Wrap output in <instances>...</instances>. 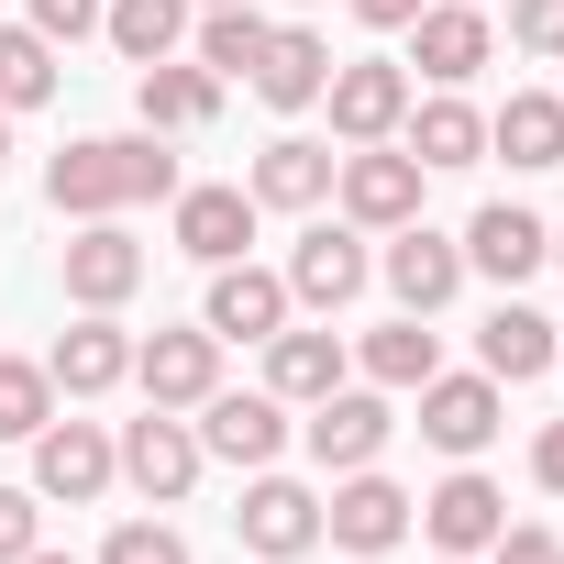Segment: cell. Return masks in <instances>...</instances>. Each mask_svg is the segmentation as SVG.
<instances>
[{"instance_id": "2", "label": "cell", "mask_w": 564, "mask_h": 564, "mask_svg": "<svg viewBox=\"0 0 564 564\" xmlns=\"http://www.w3.org/2000/svg\"><path fill=\"white\" fill-rule=\"evenodd\" d=\"M276 276H289V311H355L366 300V276H377V254H366V232L355 221H311L300 243H289V265H276Z\"/></svg>"}, {"instance_id": "21", "label": "cell", "mask_w": 564, "mask_h": 564, "mask_svg": "<svg viewBox=\"0 0 564 564\" xmlns=\"http://www.w3.org/2000/svg\"><path fill=\"white\" fill-rule=\"evenodd\" d=\"M410 509H421L432 553H487V542H498V520H509V498H498L476 465H465V476H443V487H432V498H410Z\"/></svg>"}, {"instance_id": "24", "label": "cell", "mask_w": 564, "mask_h": 564, "mask_svg": "<svg viewBox=\"0 0 564 564\" xmlns=\"http://www.w3.org/2000/svg\"><path fill=\"white\" fill-rule=\"evenodd\" d=\"M476 366L498 377V388H531V377H553V322L509 289L498 311H487V333H476Z\"/></svg>"}, {"instance_id": "25", "label": "cell", "mask_w": 564, "mask_h": 564, "mask_svg": "<svg viewBox=\"0 0 564 564\" xmlns=\"http://www.w3.org/2000/svg\"><path fill=\"white\" fill-rule=\"evenodd\" d=\"M487 155H509L520 177L564 166V100H553V89H509V100L487 111Z\"/></svg>"}, {"instance_id": "40", "label": "cell", "mask_w": 564, "mask_h": 564, "mask_svg": "<svg viewBox=\"0 0 564 564\" xmlns=\"http://www.w3.org/2000/svg\"><path fill=\"white\" fill-rule=\"evenodd\" d=\"M0 177H12V111H0Z\"/></svg>"}, {"instance_id": "5", "label": "cell", "mask_w": 564, "mask_h": 564, "mask_svg": "<svg viewBox=\"0 0 564 564\" xmlns=\"http://www.w3.org/2000/svg\"><path fill=\"white\" fill-rule=\"evenodd\" d=\"M199 454H221V465H276V454H289V399H276V388H210L199 399Z\"/></svg>"}, {"instance_id": "22", "label": "cell", "mask_w": 564, "mask_h": 564, "mask_svg": "<svg viewBox=\"0 0 564 564\" xmlns=\"http://www.w3.org/2000/svg\"><path fill=\"white\" fill-rule=\"evenodd\" d=\"M333 166H344L333 144L276 133V144L254 155V177H243V188H254V210H322V199H333Z\"/></svg>"}, {"instance_id": "28", "label": "cell", "mask_w": 564, "mask_h": 564, "mask_svg": "<svg viewBox=\"0 0 564 564\" xmlns=\"http://www.w3.org/2000/svg\"><path fill=\"white\" fill-rule=\"evenodd\" d=\"M355 366H366V388H421V377H443V333L421 311H399V322H377L355 344Z\"/></svg>"}, {"instance_id": "34", "label": "cell", "mask_w": 564, "mask_h": 564, "mask_svg": "<svg viewBox=\"0 0 564 564\" xmlns=\"http://www.w3.org/2000/svg\"><path fill=\"white\" fill-rule=\"evenodd\" d=\"M34 542H45V498L34 487H0V564H23Z\"/></svg>"}, {"instance_id": "1", "label": "cell", "mask_w": 564, "mask_h": 564, "mask_svg": "<svg viewBox=\"0 0 564 564\" xmlns=\"http://www.w3.org/2000/svg\"><path fill=\"white\" fill-rule=\"evenodd\" d=\"M188 177H177V155H166V133H89V144H67L56 166H45V199H56V221H122V210H144V199H177Z\"/></svg>"}, {"instance_id": "41", "label": "cell", "mask_w": 564, "mask_h": 564, "mask_svg": "<svg viewBox=\"0 0 564 564\" xmlns=\"http://www.w3.org/2000/svg\"><path fill=\"white\" fill-rule=\"evenodd\" d=\"M23 564H78V553H45V542H34V553H23Z\"/></svg>"}, {"instance_id": "18", "label": "cell", "mask_w": 564, "mask_h": 564, "mask_svg": "<svg viewBox=\"0 0 564 564\" xmlns=\"http://www.w3.org/2000/svg\"><path fill=\"white\" fill-rule=\"evenodd\" d=\"M45 377H56V399H111V388L133 377V333H122L111 311H78V322L56 333Z\"/></svg>"}, {"instance_id": "42", "label": "cell", "mask_w": 564, "mask_h": 564, "mask_svg": "<svg viewBox=\"0 0 564 564\" xmlns=\"http://www.w3.org/2000/svg\"><path fill=\"white\" fill-rule=\"evenodd\" d=\"M553 377H564V322H553Z\"/></svg>"}, {"instance_id": "10", "label": "cell", "mask_w": 564, "mask_h": 564, "mask_svg": "<svg viewBox=\"0 0 564 564\" xmlns=\"http://www.w3.org/2000/svg\"><path fill=\"white\" fill-rule=\"evenodd\" d=\"M322 542H344V553H388V542H410V487L377 476V465L333 476V498H322Z\"/></svg>"}, {"instance_id": "44", "label": "cell", "mask_w": 564, "mask_h": 564, "mask_svg": "<svg viewBox=\"0 0 564 564\" xmlns=\"http://www.w3.org/2000/svg\"><path fill=\"white\" fill-rule=\"evenodd\" d=\"M553 265H564V232H553Z\"/></svg>"}, {"instance_id": "43", "label": "cell", "mask_w": 564, "mask_h": 564, "mask_svg": "<svg viewBox=\"0 0 564 564\" xmlns=\"http://www.w3.org/2000/svg\"><path fill=\"white\" fill-rule=\"evenodd\" d=\"M443 564H476V553H443Z\"/></svg>"}, {"instance_id": "23", "label": "cell", "mask_w": 564, "mask_h": 564, "mask_svg": "<svg viewBox=\"0 0 564 564\" xmlns=\"http://www.w3.org/2000/svg\"><path fill=\"white\" fill-rule=\"evenodd\" d=\"M344 366H355V355H344V333H333V322H322V333H300V322H289V333H265V388L289 399V410L333 399V388H344Z\"/></svg>"}, {"instance_id": "37", "label": "cell", "mask_w": 564, "mask_h": 564, "mask_svg": "<svg viewBox=\"0 0 564 564\" xmlns=\"http://www.w3.org/2000/svg\"><path fill=\"white\" fill-rule=\"evenodd\" d=\"M23 23L45 45H78V34H100V0H23Z\"/></svg>"}, {"instance_id": "45", "label": "cell", "mask_w": 564, "mask_h": 564, "mask_svg": "<svg viewBox=\"0 0 564 564\" xmlns=\"http://www.w3.org/2000/svg\"><path fill=\"white\" fill-rule=\"evenodd\" d=\"M476 12H487V0H476Z\"/></svg>"}, {"instance_id": "9", "label": "cell", "mask_w": 564, "mask_h": 564, "mask_svg": "<svg viewBox=\"0 0 564 564\" xmlns=\"http://www.w3.org/2000/svg\"><path fill=\"white\" fill-rule=\"evenodd\" d=\"M111 454H122V476H133L155 509H177V498L199 487V465H210V454H199V432H188V410H144V421H122V443H111Z\"/></svg>"}, {"instance_id": "3", "label": "cell", "mask_w": 564, "mask_h": 564, "mask_svg": "<svg viewBox=\"0 0 564 564\" xmlns=\"http://www.w3.org/2000/svg\"><path fill=\"white\" fill-rule=\"evenodd\" d=\"M333 199H344L355 232H399V221H421V155L410 144H355L333 166Z\"/></svg>"}, {"instance_id": "7", "label": "cell", "mask_w": 564, "mask_h": 564, "mask_svg": "<svg viewBox=\"0 0 564 564\" xmlns=\"http://www.w3.org/2000/svg\"><path fill=\"white\" fill-rule=\"evenodd\" d=\"M388 432H399L388 388H333V399H311V421H300V443H311V465H322V476L377 465V454H388Z\"/></svg>"}, {"instance_id": "20", "label": "cell", "mask_w": 564, "mask_h": 564, "mask_svg": "<svg viewBox=\"0 0 564 564\" xmlns=\"http://www.w3.org/2000/svg\"><path fill=\"white\" fill-rule=\"evenodd\" d=\"M133 111H144V133H199V122H221V78L199 56H155V67H133Z\"/></svg>"}, {"instance_id": "36", "label": "cell", "mask_w": 564, "mask_h": 564, "mask_svg": "<svg viewBox=\"0 0 564 564\" xmlns=\"http://www.w3.org/2000/svg\"><path fill=\"white\" fill-rule=\"evenodd\" d=\"M487 564H564V542H553V520H498Z\"/></svg>"}, {"instance_id": "26", "label": "cell", "mask_w": 564, "mask_h": 564, "mask_svg": "<svg viewBox=\"0 0 564 564\" xmlns=\"http://www.w3.org/2000/svg\"><path fill=\"white\" fill-rule=\"evenodd\" d=\"M399 144L421 155V177H443V166H476V155H487V111H465L454 89H432V100H410Z\"/></svg>"}, {"instance_id": "16", "label": "cell", "mask_w": 564, "mask_h": 564, "mask_svg": "<svg viewBox=\"0 0 564 564\" xmlns=\"http://www.w3.org/2000/svg\"><path fill=\"white\" fill-rule=\"evenodd\" d=\"M111 476H122V454H111V432H100V421H45V432H34V498L89 509Z\"/></svg>"}, {"instance_id": "27", "label": "cell", "mask_w": 564, "mask_h": 564, "mask_svg": "<svg viewBox=\"0 0 564 564\" xmlns=\"http://www.w3.org/2000/svg\"><path fill=\"white\" fill-rule=\"evenodd\" d=\"M254 243V188H177V254L232 265Z\"/></svg>"}, {"instance_id": "29", "label": "cell", "mask_w": 564, "mask_h": 564, "mask_svg": "<svg viewBox=\"0 0 564 564\" xmlns=\"http://www.w3.org/2000/svg\"><path fill=\"white\" fill-rule=\"evenodd\" d=\"M188 45H199V67L232 89V78L254 67V45H265V12H254V0H199V12H188Z\"/></svg>"}, {"instance_id": "14", "label": "cell", "mask_w": 564, "mask_h": 564, "mask_svg": "<svg viewBox=\"0 0 564 564\" xmlns=\"http://www.w3.org/2000/svg\"><path fill=\"white\" fill-rule=\"evenodd\" d=\"M542 265H553V221H542V210L487 199V210L465 221V276H498V289H520V276H542Z\"/></svg>"}, {"instance_id": "35", "label": "cell", "mask_w": 564, "mask_h": 564, "mask_svg": "<svg viewBox=\"0 0 564 564\" xmlns=\"http://www.w3.org/2000/svg\"><path fill=\"white\" fill-rule=\"evenodd\" d=\"M509 45L520 56H564V0H509Z\"/></svg>"}, {"instance_id": "12", "label": "cell", "mask_w": 564, "mask_h": 564, "mask_svg": "<svg viewBox=\"0 0 564 564\" xmlns=\"http://www.w3.org/2000/svg\"><path fill=\"white\" fill-rule=\"evenodd\" d=\"M56 276H67V300H78V311H122V300L144 289V243H133L122 221H78L67 254H56Z\"/></svg>"}, {"instance_id": "38", "label": "cell", "mask_w": 564, "mask_h": 564, "mask_svg": "<svg viewBox=\"0 0 564 564\" xmlns=\"http://www.w3.org/2000/svg\"><path fill=\"white\" fill-rule=\"evenodd\" d=\"M531 487H542V498H564V421H542V432H531Z\"/></svg>"}, {"instance_id": "19", "label": "cell", "mask_w": 564, "mask_h": 564, "mask_svg": "<svg viewBox=\"0 0 564 564\" xmlns=\"http://www.w3.org/2000/svg\"><path fill=\"white\" fill-rule=\"evenodd\" d=\"M487 45H498V34H487L476 0H432V12L410 23V67H421L432 89H465V78L487 67Z\"/></svg>"}, {"instance_id": "13", "label": "cell", "mask_w": 564, "mask_h": 564, "mask_svg": "<svg viewBox=\"0 0 564 564\" xmlns=\"http://www.w3.org/2000/svg\"><path fill=\"white\" fill-rule=\"evenodd\" d=\"M377 276H388V300H399V311H421V322H432V311L465 289V243H454V232H432V221H399V232H388V254H377Z\"/></svg>"}, {"instance_id": "33", "label": "cell", "mask_w": 564, "mask_h": 564, "mask_svg": "<svg viewBox=\"0 0 564 564\" xmlns=\"http://www.w3.org/2000/svg\"><path fill=\"white\" fill-rule=\"evenodd\" d=\"M100 564H188V542H177L166 520H122V531L100 542Z\"/></svg>"}, {"instance_id": "17", "label": "cell", "mask_w": 564, "mask_h": 564, "mask_svg": "<svg viewBox=\"0 0 564 564\" xmlns=\"http://www.w3.org/2000/svg\"><path fill=\"white\" fill-rule=\"evenodd\" d=\"M199 322L221 333V344H265V333H289V276L276 265H210V300H199Z\"/></svg>"}, {"instance_id": "31", "label": "cell", "mask_w": 564, "mask_h": 564, "mask_svg": "<svg viewBox=\"0 0 564 564\" xmlns=\"http://www.w3.org/2000/svg\"><path fill=\"white\" fill-rule=\"evenodd\" d=\"M56 100V45L34 23H0V111H45Z\"/></svg>"}, {"instance_id": "6", "label": "cell", "mask_w": 564, "mask_h": 564, "mask_svg": "<svg viewBox=\"0 0 564 564\" xmlns=\"http://www.w3.org/2000/svg\"><path fill=\"white\" fill-rule=\"evenodd\" d=\"M410 100H421V89H410L399 56H355V67H333V89H322V111H333L344 144H399Z\"/></svg>"}, {"instance_id": "32", "label": "cell", "mask_w": 564, "mask_h": 564, "mask_svg": "<svg viewBox=\"0 0 564 564\" xmlns=\"http://www.w3.org/2000/svg\"><path fill=\"white\" fill-rule=\"evenodd\" d=\"M56 421V377H45V355H0V443H34Z\"/></svg>"}, {"instance_id": "11", "label": "cell", "mask_w": 564, "mask_h": 564, "mask_svg": "<svg viewBox=\"0 0 564 564\" xmlns=\"http://www.w3.org/2000/svg\"><path fill=\"white\" fill-rule=\"evenodd\" d=\"M243 89H254L265 111H322V89H333V45H322L311 23H265V45H254Z\"/></svg>"}, {"instance_id": "15", "label": "cell", "mask_w": 564, "mask_h": 564, "mask_svg": "<svg viewBox=\"0 0 564 564\" xmlns=\"http://www.w3.org/2000/svg\"><path fill=\"white\" fill-rule=\"evenodd\" d=\"M410 399H421V443H432V454L465 465V454L498 443V377H487V366H476V377H421Z\"/></svg>"}, {"instance_id": "30", "label": "cell", "mask_w": 564, "mask_h": 564, "mask_svg": "<svg viewBox=\"0 0 564 564\" xmlns=\"http://www.w3.org/2000/svg\"><path fill=\"white\" fill-rule=\"evenodd\" d=\"M100 34H111L133 67H155V56L188 45V0H100Z\"/></svg>"}, {"instance_id": "39", "label": "cell", "mask_w": 564, "mask_h": 564, "mask_svg": "<svg viewBox=\"0 0 564 564\" xmlns=\"http://www.w3.org/2000/svg\"><path fill=\"white\" fill-rule=\"evenodd\" d=\"M344 12H355V23H377V34H410L432 0H344Z\"/></svg>"}, {"instance_id": "4", "label": "cell", "mask_w": 564, "mask_h": 564, "mask_svg": "<svg viewBox=\"0 0 564 564\" xmlns=\"http://www.w3.org/2000/svg\"><path fill=\"white\" fill-rule=\"evenodd\" d=\"M232 531H243V553H254V564H300V553L322 542V498H311L300 476L254 465V476H243V509H232Z\"/></svg>"}, {"instance_id": "8", "label": "cell", "mask_w": 564, "mask_h": 564, "mask_svg": "<svg viewBox=\"0 0 564 564\" xmlns=\"http://www.w3.org/2000/svg\"><path fill=\"white\" fill-rule=\"evenodd\" d=\"M133 388H144V410H199V399L221 388V333H210V322L144 333V344H133Z\"/></svg>"}]
</instances>
